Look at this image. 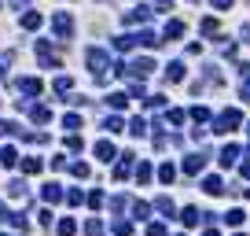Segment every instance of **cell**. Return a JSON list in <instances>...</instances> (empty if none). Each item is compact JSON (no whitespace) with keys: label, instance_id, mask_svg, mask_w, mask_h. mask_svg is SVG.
Returning <instances> with one entry per match:
<instances>
[{"label":"cell","instance_id":"1","mask_svg":"<svg viewBox=\"0 0 250 236\" xmlns=\"http://www.w3.org/2000/svg\"><path fill=\"white\" fill-rule=\"evenodd\" d=\"M52 30H55L59 37H70V34H74V19H70L67 11H59V15L52 19Z\"/></svg>","mask_w":250,"mask_h":236},{"label":"cell","instance_id":"2","mask_svg":"<svg viewBox=\"0 0 250 236\" xmlns=\"http://www.w3.org/2000/svg\"><path fill=\"white\" fill-rule=\"evenodd\" d=\"M235 126H239V111H225V115L217 118L214 133H228V129H235Z\"/></svg>","mask_w":250,"mask_h":236},{"label":"cell","instance_id":"3","mask_svg":"<svg viewBox=\"0 0 250 236\" xmlns=\"http://www.w3.org/2000/svg\"><path fill=\"white\" fill-rule=\"evenodd\" d=\"M89 67H92V74H96V78H103V70H107V52L92 48L89 52Z\"/></svg>","mask_w":250,"mask_h":236},{"label":"cell","instance_id":"4","mask_svg":"<svg viewBox=\"0 0 250 236\" xmlns=\"http://www.w3.org/2000/svg\"><path fill=\"white\" fill-rule=\"evenodd\" d=\"M37 59H41V67H59V56L44 41H37Z\"/></svg>","mask_w":250,"mask_h":236},{"label":"cell","instance_id":"5","mask_svg":"<svg viewBox=\"0 0 250 236\" xmlns=\"http://www.w3.org/2000/svg\"><path fill=\"white\" fill-rule=\"evenodd\" d=\"M44 85H41V78H18V93L22 96H37Z\"/></svg>","mask_w":250,"mask_h":236},{"label":"cell","instance_id":"6","mask_svg":"<svg viewBox=\"0 0 250 236\" xmlns=\"http://www.w3.org/2000/svg\"><path fill=\"white\" fill-rule=\"evenodd\" d=\"M41 199H44V203H59V199H63V188L52 181V185H44V188H41Z\"/></svg>","mask_w":250,"mask_h":236},{"label":"cell","instance_id":"7","mask_svg":"<svg viewBox=\"0 0 250 236\" xmlns=\"http://www.w3.org/2000/svg\"><path fill=\"white\" fill-rule=\"evenodd\" d=\"M8 196H11V199H26V181H22V177H15V181L8 185Z\"/></svg>","mask_w":250,"mask_h":236},{"label":"cell","instance_id":"8","mask_svg":"<svg viewBox=\"0 0 250 236\" xmlns=\"http://www.w3.org/2000/svg\"><path fill=\"white\" fill-rule=\"evenodd\" d=\"M15 162H18V152H15V148H0V166H15Z\"/></svg>","mask_w":250,"mask_h":236},{"label":"cell","instance_id":"9","mask_svg":"<svg viewBox=\"0 0 250 236\" xmlns=\"http://www.w3.org/2000/svg\"><path fill=\"white\" fill-rule=\"evenodd\" d=\"M96 155H100L103 162H110V159H114V144H110V140H100V144H96Z\"/></svg>","mask_w":250,"mask_h":236},{"label":"cell","instance_id":"10","mask_svg":"<svg viewBox=\"0 0 250 236\" xmlns=\"http://www.w3.org/2000/svg\"><path fill=\"white\" fill-rule=\"evenodd\" d=\"M30 118H34V122H48V118H52V111L44 107V103H34V107H30Z\"/></svg>","mask_w":250,"mask_h":236},{"label":"cell","instance_id":"11","mask_svg":"<svg viewBox=\"0 0 250 236\" xmlns=\"http://www.w3.org/2000/svg\"><path fill=\"white\" fill-rule=\"evenodd\" d=\"M202 188H206L210 196H221V192H225V185H221V177H206V181H202Z\"/></svg>","mask_w":250,"mask_h":236},{"label":"cell","instance_id":"12","mask_svg":"<svg viewBox=\"0 0 250 236\" xmlns=\"http://www.w3.org/2000/svg\"><path fill=\"white\" fill-rule=\"evenodd\" d=\"M235 159H239V148H235V144H228L225 152H221V166H232Z\"/></svg>","mask_w":250,"mask_h":236},{"label":"cell","instance_id":"13","mask_svg":"<svg viewBox=\"0 0 250 236\" xmlns=\"http://www.w3.org/2000/svg\"><path fill=\"white\" fill-rule=\"evenodd\" d=\"M180 221H184V225H199V221H202V214L195 211V207H184V214H180Z\"/></svg>","mask_w":250,"mask_h":236},{"label":"cell","instance_id":"14","mask_svg":"<svg viewBox=\"0 0 250 236\" xmlns=\"http://www.w3.org/2000/svg\"><path fill=\"white\" fill-rule=\"evenodd\" d=\"M41 22H44V19L37 15V11H26V15H22V30H37Z\"/></svg>","mask_w":250,"mask_h":236},{"label":"cell","instance_id":"15","mask_svg":"<svg viewBox=\"0 0 250 236\" xmlns=\"http://www.w3.org/2000/svg\"><path fill=\"white\" fill-rule=\"evenodd\" d=\"M202 162H206L202 155H192V159H184V174H199V170H202Z\"/></svg>","mask_w":250,"mask_h":236},{"label":"cell","instance_id":"16","mask_svg":"<svg viewBox=\"0 0 250 236\" xmlns=\"http://www.w3.org/2000/svg\"><path fill=\"white\" fill-rule=\"evenodd\" d=\"M55 233H59V236H74V233H77L74 218H63V221H59V225H55Z\"/></svg>","mask_w":250,"mask_h":236},{"label":"cell","instance_id":"17","mask_svg":"<svg viewBox=\"0 0 250 236\" xmlns=\"http://www.w3.org/2000/svg\"><path fill=\"white\" fill-rule=\"evenodd\" d=\"M122 159H125V162H118V166H114V177H118V181H122V177H129V166H133V155H122Z\"/></svg>","mask_w":250,"mask_h":236},{"label":"cell","instance_id":"18","mask_svg":"<svg viewBox=\"0 0 250 236\" xmlns=\"http://www.w3.org/2000/svg\"><path fill=\"white\" fill-rule=\"evenodd\" d=\"M147 19H151L147 8H136V11H129V15H125V22H147Z\"/></svg>","mask_w":250,"mask_h":236},{"label":"cell","instance_id":"19","mask_svg":"<svg viewBox=\"0 0 250 236\" xmlns=\"http://www.w3.org/2000/svg\"><path fill=\"white\" fill-rule=\"evenodd\" d=\"M155 207H159L162 214H169V218H173V199H169V196H159V199H155Z\"/></svg>","mask_w":250,"mask_h":236},{"label":"cell","instance_id":"20","mask_svg":"<svg viewBox=\"0 0 250 236\" xmlns=\"http://www.w3.org/2000/svg\"><path fill=\"white\" fill-rule=\"evenodd\" d=\"M41 166H44L41 159H26L22 162V174H41Z\"/></svg>","mask_w":250,"mask_h":236},{"label":"cell","instance_id":"21","mask_svg":"<svg viewBox=\"0 0 250 236\" xmlns=\"http://www.w3.org/2000/svg\"><path fill=\"white\" fill-rule=\"evenodd\" d=\"M166 74H169V81H180V78H184V63H169Z\"/></svg>","mask_w":250,"mask_h":236},{"label":"cell","instance_id":"22","mask_svg":"<svg viewBox=\"0 0 250 236\" xmlns=\"http://www.w3.org/2000/svg\"><path fill=\"white\" fill-rule=\"evenodd\" d=\"M85 236H103V225H100L96 218H92L89 225H85Z\"/></svg>","mask_w":250,"mask_h":236},{"label":"cell","instance_id":"23","mask_svg":"<svg viewBox=\"0 0 250 236\" xmlns=\"http://www.w3.org/2000/svg\"><path fill=\"white\" fill-rule=\"evenodd\" d=\"M184 34V22H169L166 26V41H169V37H180Z\"/></svg>","mask_w":250,"mask_h":236},{"label":"cell","instance_id":"24","mask_svg":"<svg viewBox=\"0 0 250 236\" xmlns=\"http://www.w3.org/2000/svg\"><path fill=\"white\" fill-rule=\"evenodd\" d=\"M136 181H140V185H147V181H151V166H147V162L136 170Z\"/></svg>","mask_w":250,"mask_h":236},{"label":"cell","instance_id":"25","mask_svg":"<svg viewBox=\"0 0 250 236\" xmlns=\"http://www.w3.org/2000/svg\"><path fill=\"white\" fill-rule=\"evenodd\" d=\"M125 103H129V96H125V93H114V96H110V107H118V111H122Z\"/></svg>","mask_w":250,"mask_h":236},{"label":"cell","instance_id":"26","mask_svg":"<svg viewBox=\"0 0 250 236\" xmlns=\"http://www.w3.org/2000/svg\"><path fill=\"white\" fill-rule=\"evenodd\" d=\"M143 129H147V126H143V118H133V126H129V133H133V137H143Z\"/></svg>","mask_w":250,"mask_h":236},{"label":"cell","instance_id":"27","mask_svg":"<svg viewBox=\"0 0 250 236\" xmlns=\"http://www.w3.org/2000/svg\"><path fill=\"white\" fill-rule=\"evenodd\" d=\"M70 89H74V81H70V78H59V81H55V93H70Z\"/></svg>","mask_w":250,"mask_h":236},{"label":"cell","instance_id":"28","mask_svg":"<svg viewBox=\"0 0 250 236\" xmlns=\"http://www.w3.org/2000/svg\"><path fill=\"white\" fill-rule=\"evenodd\" d=\"M8 133L18 137V126H15V122H0V137H8Z\"/></svg>","mask_w":250,"mask_h":236},{"label":"cell","instance_id":"29","mask_svg":"<svg viewBox=\"0 0 250 236\" xmlns=\"http://www.w3.org/2000/svg\"><path fill=\"white\" fill-rule=\"evenodd\" d=\"M63 126H67V129H77V126H81V115H67V118H63Z\"/></svg>","mask_w":250,"mask_h":236},{"label":"cell","instance_id":"30","mask_svg":"<svg viewBox=\"0 0 250 236\" xmlns=\"http://www.w3.org/2000/svg\"><path fill=\"white\" fill-rule=\"evenodd\" d=\"M133 229H129V221H114V236H129Z\"/></svg>","mask_w":250,"mask_h":236},{"label":"cell","instance_id":"31","mask_svg":"<svg viewBox=\"0 0 250 236\" xmlns=\"http://www.w3.org/2000/svg\"><path fill=\"white\" fill-rule=\"evenodd\" d=\"M173 174H177V170H173V166H169V162H166V166H162V170H159V177H162V181H166V185H169V181H173Z\"/></svg>","mask_w":250,"mask_h":236},{"label":"cell","instance_id":"32","mask_svg":"<svg viewBox=\"0 0 250 236\" xmlns=\"http://www.w3.org/2000/svg\"><path fill=\"white\" fill-rule=\"evenodd\" d=\"M225 221H228V225H239V221H243V211H228Z\"/></svg>","mask_w":250,"mask_h":236},{"label":"cell","instance_id":"33","mask_svg":"<svg viewBox=\"0 0 250 236\" xmlns=\"http://www.w3.org/2000/svg\"><path fill=\"white\" fill-rule=\"evenodd\" d=\"M67 148H70V152H81V137L70 133V137H67Z\"/></svg>","mask_w":250,"mask_h":236},{"label":"cell","instance_id":"34","mask_svg":"<svg viewBox=\"0 0 250 236\" xmlns=\"http://www.w3.org/2000/svg\"><path fill=\"white\" fill-rule=\"evenodd\" d=\"M192 118H195V122H206L210 111H206V107H195V111H192Z\"/></svg>","mask_w":250,"mask_h":236},{"label":"cell","instance_id":"35","mask_svg":"<svg viewBox=\"0 0 250 236\" xmlns=\"http://www.w3.org/2000/svg\"><path fill=\"white\" fill-rule=\"evenodd\" d=\"M70 170H74V177H89V166H85V162H74Z\"/></svg>","mask_w":250,"mask_h":236},{"label":"cell","instance_id":"36","mask_svg":"<svg viewBox=\"0 0 250 236\" xmlns=\"http://www.w3.org/2000/svg\"><path fill=\"white\" fill-rule=\"evenodd\" d=\"M67 203H70V207H77V203H81V192H77V188H74V192H67Z\"/></svg>","mask_w":250,"mask_h":236},{"label":"cell","instance_id":"37","mask_svg":"<svg viewBox=\"0 0 250 236\" xmlns=\"http://www.w3.org/2000/svg\"><path fill=\"white\" fill-rule=\"evenodd\" d=\"M147 236H166V225H151V229H147Z\"/></svg>","mask_w":250,"mask_h":236},{"label":"cell","instance_id":"38","mask_svg":"<svg viewBox=\"0 0 250 236\" xmlns=\"http://www.w3.org/2000/svg\"><path fill=\"white\" fill-rule=\"evenodd\" d=\"M155 8H159V11H166V8H173V0H155Z\"/></svg>","mask_w":250,"mask_h":236},{"label":"cell","instance_id":"39","mask_svg":"<svg viewBox=\"0 0 250 236\" xmlns=\"http://www.w3.org/2000/svg\"><path fill=\"white\" fill-rule=\"evenodd\" d=\"M214 8H232V0H214Z\"/></svg>","mask_w":250,"mask_h":236},{"label":"cell","instance_id":"40","mask_svg":"<svg viewBox=\"0 0 250 236\" xmlns=\"http://www.w3.org/2000/svg\"><path fill=\"white\" fill-rule=\"evenodd\" d=\"M243 177H250V162H243Z\"/></svg>","mask_w":250,"mask_h":236},{"label":"cell","instance_id":"41","mask_svg":"<svg viewBox=\"0 0 250 236\" xmlns=\"http://www.w3.org/2000/svg\"><path fill=\"white\" fill-rule=\"evenodd\" d=\"M202 236H217V229H206V233H202Z\"/></svg>","mask_w":250,"mask_h":236},{"label":"cell","instance_id":"42","mask_svg":"<svg viewBox=\"0 0 250 236\" xmlns=\"http://www.w3.org/2000/svg\"><path fill=\"white\" fill-rule=\"evenodd\" d=\"M0 78H4V67H0Z\"/></svg>","mask_w":250,"mask_h":236}]
</instances>
